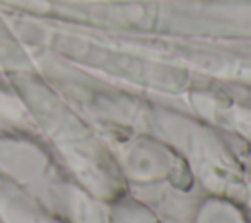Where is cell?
Here are the masks:
<instances>
[{"label": "cell", "mask_w": 251, "mask_h": 223, "mask_svg": "<svg viewBox=\"0 0 251 223\" xmlns=\"http://www.w3.org/2000/svg\"><path fill=\"white\" fill-rule=\"evenodd\" d=\"M200 223H243L239 219V215L224 205H214L210 209H206L200 217Z\"/></svg>", "instance_id": "1"}]
</instances>
